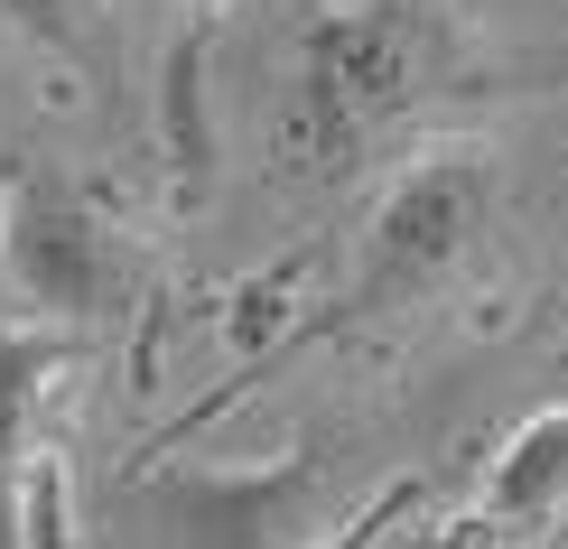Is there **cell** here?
<instances>
[{
    "label": "cell",
    "mask_w": 568,
    "mask_h": 549,
    "mask_svg": "<svg viewBox=\"0 0 568 549\" xmlns=\"http://www.w3.org/2000/svg\"><path fill=\"white\" fill-rule=\"evenodd\" d=\"M75 364V336L0 317V549H29V494L47 457V410Z\"/></svg>",
    "instance_id": "5b68a950"
},
{
    "label": "cell",
    "mask_w": 568,
    "mask_h": 549,
    "mask_svg": "<svg viewBox=\"0 0 568 549\" xmlns=\"http://www.w3.org/2000/svg\"><path fill=\"white\" fill-rule=\"evenodd\" d=\"M186 10H205V19H215V10H233V0H186Z\"/></svg>",
    "instance_id": "9c48e42d"
},
{
    "label": "cell",
    "mask_w": 568,
    "mask_h": 549,
    "mask_svg": "<svg viewBox=\"0 0 568 549\" xmlns=\"http://www.w3.org/2000/svg\"><path fill=\"white\" fill-rule=\"evenodd\" d=\"M559 392H568V345H559Z\"/></svg>",
    "instance_id": "30bf717a"
},
{
    "label": "cell",
    "mask_w": 568,
    "mask_h": 549,
    "mask_svg": "<svg viewBox=\"0 0 568 549\" xmlns=\"http://www.w3.org/2000/svg\"><path fill=\"white\" fill-rule=\"evenodd\" d=\"M140 521L150 549H307L345 512H326V466L290 457L271 475H178L140 504Z\"/></svg>",
    "instance_id": "277c9868"
},
{
    "label": "cell",
    "mask_w": 568,
    "mask_h": 549,
    "mask_svg": "<svg viewBox=\"0 0 568 549\" xmlns=\"http://www.w3.org/2000/svg\"><path fill=\"white\" fill-rule=\"evenodd\" d=\"M466 75V29L447 0H326L290 38V140L298 177H354Z\"/></svg>",
    "instance_id": "6da1fadb"
},
{
    "label": "cell",
    "mask_w": 568,
    "mask_h": 549,
    "mask_svg": "<svg viewBox=\"0 0 568 549\" xmlns=\"http://www.w3.org/2000/svg\"><path fill=\"white\" fill-rule=\"evenodd\" d=\"M93 10H103V0H0V19L29 29V38H75Z\"/></svg>",
    "instance_id": "ba28073f"
},
{
    "label": "cell",
    "mask_w": 568,
    "mask_h": 549,
    "mask_svg": "<svg viewBox=\"0 0 568 549\" xmlns=\"http://www.w3.org/2000/svg\"><path fill=\"white\" fill-rule=\"evenodd\" d=\"M494 205H504V169H494L485 140H429V150H410L364 214L345 317H400V307L438 298L494 233Z\"/></svg>",
    "instance_id": "3957f363"
},
{
    "label": "cell",
    "mask_w": 568,
    "mask_h": 549,
    "mask_svg": "<svg viewBox=\"0 0 568 549\" xmlns=\"http://www.w3.org/2000/svg\"><path fill=\"white\" fill-rule=\"evenodd\" d=\"M559 512H568V392L513 428L485 475V521H559Z\"/></svg>",
    "instance_id": "8992f818"
},
{
    "label": "cell",
    "mask_w": 568,
    "mask_h": 549,
    "mask_svg": "<svg viewBox=\"0 0 568 549\" xmlns=\"http://www.w3.org/2000/svg\"><path fill=\"white\" fill-rule=\"evenodd\" d=\"M0 279L38 326L84 336L150 298V252L103 186L65 169H0Z\"/></svg>",
    "instance_id": "7a4b0ae2"
},
{
    "label": "cell",
    "mask_w": 568,
    "mask_h": 549,
    "mask_svg": "<svg viewBox=\"0 0 568 549\" xmlns=\"http://www.w3.org/2000/svg\"><path fill=\"white\" fill-rule=\"evenodd\" d=\"M400 504H410V485H383V494H364V504H354V512L336 521V531H326V540H307V549H373V540H383L392 521H400Z\"/></svg>",
    "instance_id": "52a82bcc"
}]
</instances>
